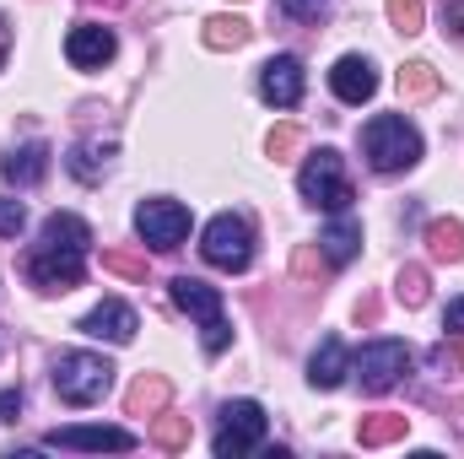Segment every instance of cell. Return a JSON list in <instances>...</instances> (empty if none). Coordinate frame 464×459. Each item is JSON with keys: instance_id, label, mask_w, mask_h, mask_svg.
Returning <instances> with one entry per match:
<instances>
[{"instance_id": "4316f807", "label": "cell", "mask_w": 464, "mask_h": 459, "mask_svg": "<svg viewBox=\"0 0 464 459\" xmlns=\"http://www.w3.org/2000/svg\"><path fill=\"white\" fill-rule=\"evenodd\" d=\"M276 11L292 16V22H324L330 16V0H276Z\"/></svg>"}, {"instance_id": "836d02e7", "label": "cell", "mask_w": 464, "mask_h": 459, "mask_svg": "<svg viewBox=\"0 0 464 459\" xmlns=\"http://www.w3.org/2000/svg\"><path fill=\"white\" fill-rule=\"evenodd\" d=\"M5 54H11V22L0 16V65H5Z\"/></svg>"}, {"instance_id": "cb8c5ba5", "label": "cell", "mask_w": 464, "mask_h": 459, "mask_svg": "<svg viewBox=\"0 0 464 459\" xmlns=\"http://www.w3.org/2000/svg\"><path fill=\"white\" fill-rule=\"evenodd\" d=\"M151 444H157V449H168V454H184V449H189V422H184V416L157 411V422H151Z\"/></svg>"}, {"instance_id": "f546056e", "label": "cell", "mask_w": 464, "mask_h": 459, "mask_svg": "<svg viewBox=\"0 0 464 459\" xmlns=\"http://www.w3.org/2000/svg\"><path fill=\"white\" fill-rule=\"evenodd\" d=\"M103 265H109V270H114V276H146V265H140V259H135V254H103Z\"/></svg>"}, {"instance_id": "30bf717a", "label": "cell", "mask_w": 464, "mask_h": 459, "mask_svg": "<svg viewBox=\"0 0 464 459\" xmlns=\"http://www.w3.org/2000/svg\"><path fill=\"white\" fill-rule=\"evenodd\" d=\"M44 444H49V449H82V454H130L140 438H135L130 427H109V422L92 427V422H87V427H54Z\"/></svg>"}, {"instance_id": "1f68e13d", "label": "cell", "mask_w": 464, "mask_h": 459, "mask_svg": "<svg viewBox=\"0 0 464 459\" xmlns=\"http://www.w3.org/2000/svg\"><path fill=\"white\" fill-rule=\"evenodd\" d=\"M443 330H449V336H464V298H454V303L443 308Z\"/></svg>"}, {"instance_id": "ffe728a7", "label": "cell", "mask_w": 464, "mask_h": 459, "mask_svg": "<svg viewBox=\"0 0 464 459\" xmlns=\"http://www.w3.org/2000/svg\"><path fill=\"white\" fill-rule=\"evenodd\" d=\"M405 433H411V416L378 411V416H362V427H356V444H362V449H389V444H400Z\"/></svg>"}, {"instance_id": "ac0fdd59", "label": "cell", "mask_w": 464, "mask_h": 459, "mask_svg": "<svg viewBox=\"0 0 464 459\" xmlns=\"http://www.w3.org/2000/svg\"><path fill=\"white\" fill-rule=\"evenodd\" d=\"M168 400H173V384H168L162 373H140V378L130 384V395H124L130 416H157V411H168Z\"/></svg>"}, {"instance_id": "4dcf8cb0", "label": "cell", "mask_w": 464, "mask_h": 459, "mask_svg": "<svg viewBox=\"0 0 464 459\" xmlns=\"http://www.w3.org/2000/svg\"><path fill=\"white\" fill-rule=\"evenodd\" d=\"M443 33L464 44V0H449V11H443Z\"/></svg>"}, {"instance_id": "7402d4cb", "label": "cell", "mask_w": 464, "mask_h": 459, "mask_svg": "<svg viewBox=\"0 0 464 459\" xmlns=\"http://www.w3.org/2000/svg\"><path fill=\"white\" fill-rule=\"evenodd\" d=\"M200 27H206V33H200V38H206V49H243V44H248V33H254L243 16H206Z\"/></svg>"}, {"instance_id": "484cf974", "label": "cell", "mask_w": 464, "mask_h": 459, "mask_svg": "<svg viewBox=\"0 0 464 459\" xmlns=\"http://www.w3.org/2000/svg\"><path fill=\"white\" fill-rule=\"evenodd\" d=\"M389 22H394V33H421L427 27V5L421 0H389Z\"/></svg>"}, {"instance_id": "5b68a950", "label": "cell", "mask_w": 464, "mask_h": 459, "mask_svg": "<svg viewBox=\"0 0 464 459\" xmlns=\"http://www.w3.org/2000/svg\"><path fill=\"white\" fill-rule=\"evenodd\" d=\"M82 276H87V249L49 243V238L33 243V254H27V281H33L38 292H71V287H82Z\"/></svg>"}, {"instance_id": "8992f818", "label": "cell", "mask_w": 464, "mask_h": 459, "mask_svg": "<svg viewBox=\"0 0 464 459\" xmlns=\"http://www.w3.org/2000/svg\"><path fill=\"white\" fill-rule=\"evenodd\" d=\"M200 254L217 270H248L254 265V228H248V217H237V211L211 217L206 232H200Z\"/></svg>"}, {"instance_id": "83f0119b", "label": "cell", "mask_w": 464, "mask_h": 459, "mask_svg": "<svg viewBox=\"0 0 464 459\" xmlns=\"http://www.w3.org/2000/svg\"><path fill=\"white\" fill-rule=\"evenodd\" d=\"M265 146H270V157H276V162H286V157H292V151L303 146V130H297V124H276Z\"/></svg>"}, {"instance_id": "6da1fadb", "label": "cell", "mask_w": 464, "mask_h": 459, "mask_svg": "<svg viewBox=\"0 0 464 459\" xmlns=\"http://www.w3.org/2000/svg\"><path fill=\"white\" fill-rule=\"evenodd\" d=\"M362 151H367L372 173H405L421 162V130L405 114H378L362 130Z\"/></svg>"}, {"instance_id": "9a60e30c", "label": "cell", "mask_w": 464, "mask_h": 459, "mask_svg": "<svg viewBox=\"0 0 464 459\" xmlns=\"http://www.w3.org/2000/svg\"><path fill=\"white\" fill-rule=\"evenodd\" d=\"M49 146L44 141H27V146H11L5 151V162H0V173H5V184H16V190H33V184H44L49 179Z\"/></svg>"}, {"instance_id": "7a4b0ae2", "label": "cell", "mask_w": 464, "mask_h": 459, "mask_svg": "<svg viewBox=\"0 0 464 459\" xmlns=\"http://www.w3.org/2000/svg\"><path fill=\"white\" fill-rule=\"evenodd\" d=\"M114 389V362L98 351H60L54 356V395L65 405H98Z\"/></svg>"}, {"instance_id": "603a6c76", "label": "cell", "mask_w": 464, "mask_h": 459, "mask_svg": "<svg viewBox=\"0 0 464 459\" xmlns=\"http://www.w3.org/2000/svg\"><path fill=\"white\" fill-rule=\"evenodd\" d=\"M109 157H114V141H103V146H92V141H87V146H76V151H71V173H76V179H87V184H98V179L109 173Z\"/></svg>"}, {"instance_id": "3957f363", "label": "cell", "mask_w": 464, "mask_h": 459, "mask_svg": "<svg viewBox=\"0 0 464 459\" xmlns=\"http://www.w3.org/2000/svg\"><path fill=\"white\" fill-rule=\"evenodd\" d=\"M297 190H303L308 206H319V211H330V217L351 211V200H356V190H351V179H346V162H341L335 146L308 151V162H303V173H297Z\"/></svg>"}, {"instance_id": "277c9868", "label": "cell", "mask_w": 464, "mask_h": 459, "mask_svg": "<svg viewBox=\"0 0 464 459\" xmlns=\"http://www.w3.org/2000/svg\"><path fill=\"white\" fill-rule=\"evenodd\" d=\"M168 298L189 314V319H200V341H206V351L211 356H222L232 346V325H227V314H222V292L217 287H206V281H195V276H173L168 281Z\"/></svg>"}, {"instance_id": "7c38bea8", "label": "cell", "mask_w": 464, "mask_h": 459, "mask_svg": "<svg viewBox=\"0 0 464 459\" xmlns=\"http://www.w3.org/2000/svg\"><path fill=\"white\" fill-rule=\"evenodd\" d=\"M114 54H119V38H114V27H103V22H76L65 33V60L76 71H103Z\"/></svg>"}, {"instance_id": "d6986e66", "label": "cell", "mask_w": 464, "mask_h": 459, "mask_svg": "<svg viewBox=\"0 0 464 459\" xmlns=\"http://www.w3.org/2000/svg\"><path fill=\"white\" fill-rule=\"evenodd\" d=\"M427 254L443 259V265H459L464 259V222L459 217H432L427 222Z\"/></svg>"}, {"instance_id": "d6a6232c", "label": "cell", "mask_w": 464, "mask_h": 459, "mask_svg": "<svg viewBox=\"0 0 464 459\" xmlns=\"http://www.w3.org/2000/svg\"><path fill=\"white\" fill-rule=\"evenodd\" d=\"M22 411V389H0V422H16Z\"/></svg>"}, {"instance_id": "5bb4252c", "label": "cell", "mask_w": 464, "mask_h": 459, "mask_svg": "<svg viewBox=\"0 0 464 459\" xmlns=\"http://www.w3.org/2000/svg\"><path fill=\"white\" fill-rule=\"evenodd\" d=\"M330 87H335V98H341V103L362 109V103L378 93V65H372L367 54H341V60H335V71H330Z\"/></svg>"}, {"instance_id": "d4e9b609", "label": "cell", "mask_w": 464, "mask_h": 459, "mask_svg": "<svg viewBox=\"0 0 464 459\" xmlns=\"http://www.w3.org/2000/svg\"><path fill=\"white\" fill-rule=\"evenodd\" d=\"M394 292H400V303H405V308H421V303H427V270H421V265H400Z\"/></svg>"}, {"instance_id": "ba28073f", "label": "cell", "mask_w": 464, "mask_h": 459, "mask_svg": "<svg viewBox=\"0 0 464 459\" xmlns=\"http://www.w3.org/2000/svg\"><path fill=\"white\" fill-rule=\"evenodd\" d=\"M351 373L367 395H389L405 373H411V346L405 341H367L351 356Z\"/></svg>"}, {"instance_id": "44dd1931", "label": "cell", "mask_w": 464, "mask_h": 459, "mask_svg": "<svg viewBox=\"0 0 464 459\" xmlns=\"http://www.w3.org/2000/svg\"><path fill=\"white\" fill-rule=\"evenodd\" d=\"M394 82H400V98H405V103H427V98L443 87V76H438L427 60H411V65H400V76H394Z\"/></svg>"}, {"instance_id": "52a82bcc", "label": "cell", "mask_w": 464, "mask_h": 459, "mask_svg": "<svg viewBox=\"0 0 464 459\" xmlns=\"http://www.w3.org/2000/svg\"><path fill=\"white\" fill-rule=\"evenodd\" d=\"M265 427H270V416H265L259 400H227L222 416H217V438H211V449H217V459H243L248 449L265 444Z\"/></svg>"}, {"instance_id": "4fadbf2b", "label": "cell", "mask_w": 464, "mask_h": 459, "mask_svg": "<svg viewBox=\"0 0 464 459\" xmlns=\"http://www.w3.org/2000/svg\"><path fill=\"white\" fill-rule=\"evenodd\" d=\"M82 336H92V341H109V346H130L135 341V330H140V319H135V308L130 303H119V298H103L82 325H76Z\"/></svg>"}, {"instance_id": "9c48e42d", "label": "cell", "mask_w": 464, "mask_h": 459, "mask_svg": "<svg viewBox=\"0 0 464 459\" xmlns=\"http://www.w3.org/2000/svg\"><path fill=\"white\" fill-rule=\"evenodd\" d=\"M135 232H140V243H151L157 254H173V249H184V238H189V206H179V200H168V195L140 200V206H135Z\"/></svg>"}, {"instance_id": "2e32d148", "label": "cell", "mask_w": 464, "mask_h": 459, "mask_svg": "<svg viewBox=\"0 0 464 459\" xmlns=\"http://www.w3.org/2000/svg\"><path fill=\"white\" fill-rule=\"evenodd\" d=\"M346 373H351L346 341H341V336H324V341H319V351L308 356V384L330 395V389H341V384H346Z\"/></svg>"}, {"instance_id": "f1b7e54d", "label": "cell", "mask_w": 464, "mask_h": 459, "mask_svg": "<svg viewBox=\"0 0 464 459\" xmlns=\"http://www.w3.org/2000/svg\"><path fill=\"white\" fill-rule=\"evenodd\" d=\"M27 228V206L22 200H0V238H22Z\"/></svg>"}, {"instance_id": "e0dca14e", "label": "cell", "mask_w": 464, "mask_h": 459, "mask_svg": "<svg viewBox=\"0 0 464 459\" xmlns=\"http://www.w3.org/2000/svg\"><path fill=\"white\" fill-rule=\"evenodd\" d=\"M319 254H324L330 265H351V259L362 254V228L351 222L346 211H341V217H335L330 228L319 232Z\"/></svg>"}, {"instance_id": "e575fe53", "label": "cell", "mask_w": 464, "mask_h": 459, "mask_svg": "<svg viewBox=\"0 0 464 459\" xmlns=\"http://www.w3.org/2000/svg\"><path fill=\"white\" fill-rule=\"evenodd\" d=\"M454 356H459V367H464V336H454Z\"/></svg>"}, {"instance_id": "8fae6325", "label": "cell", "mask_w": 464, "mask_h": 459, "mask_svg": "<svg viewBox=\"0 0 464 459\" xmlns=\"http://www.w3.org/2000/svg\"><path fill=\"white\" fill-rule=\"evenodd\" d=\"M303 87H308V76H303V60L297 54H276V60L259 65V98L270 109H297L303 103Z\"/></svg>"}]
</instances>
